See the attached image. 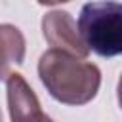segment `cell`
<instances>
[{
	"mask_svg": "<svg viewBox=\"0 0 122 122\" xmlns=\"http://www.w3.org/2000/svg\"><path fill=\"white\" fill-rule=\"evenodd\" d=\"M38 76L55 101L72 107L90 103L101 86V71L97 65L55 48L40 55Z\"/></svg>",
	"mask_w": 122,
	"mask_h": 122,
	"instance_id": "obj_1",
	"label": "cell"
},
{
	"mask_svg": "<svg viewBox=\"0 0 122 122\" xmlns=\"http://www.w3.org/2000/svg\"><path fill=\"white\" fill-rule=\"evenodd\" d=\"M78 29L93 53L101 57L122 55V2L97 0L84 4Z\"/></svg>",
	"mask_w": 122,
	"mask_h": 122,
	"instance_id": "obj_2",
	"label": "cell"
},
{
	"mask_svg": "<svg viewBox=\"0 0 122 122\" xmlns=\"http://www.w3.org/2000/svg\"><path fill=\"white\" fill-rule=\"evenodd\" d=\"M42 34L46 42L55 50H63L84 59L90 53V48L84 42L80 29L76 27V21L71 17L69 11L53 10L46 13L42 17Z\"/></svg>",
	"mask_w": 122,
	"mask_h": 122,
	"instance_id": "obj_3",
	"label": "cell"
},
{
	"mask_svg": "<svg viewBox=\"0 0 122 122\" xmlns=\"http://www.w3.org/2000/svg\"><path fill=\"white\" fill-rule=\"evenodd\" d=\"M4 82H6L10 118L13 122H29V120L48 122V116L40 109V101H38L36 93L27 84V80L23 78V74H19V72H8L4 76Z\"/></svg>",
	"mask_w": 122,
	"mask_h": 122,
	"instance_id": "obj_4",
	"label": "cell"
},
{
	"mask_svg": "<svg viewBox=\"0 0 122 122\" xmlns=\"http://www.w3.org/2000/svg\"><path fill=\"white\" fill-rule=\"evenodd\" d=\"M0 36H2V55H4V67L2 74H8V69L11 63H23L25 57V38L21 30L13 25L4 23L0 27Z\"/></svg>",
	"mask_w": 122,
	"mask_h": 122,
	"instance_id": "obj_5",
	"label": "cell"
},
{
	"mask_svg": "<svg viewBox=\"0 0 122 122\" xmlns=\"http://www.w3.org/2000/svg\"><path fill=\"white\" fill-rule=\"evenodd\" d=\"M65 2H71V0H38V4L42 6H55V4H65Z\"/></svg>",
	"mask_w": 122,
	"mask_h": 122,
	"instance_id": "obj_6",
	"label": "cell"
},
{
	"mask_svg": "<svg viewBox=\"0 0 122 122\" xmlns=\"http://www.w3.org/2000/svg\"><path fill=\"white\" fill-rule=\"evenodd\" d=\"M116 95H118V105L122 109V74H120V80H118V88H116Z\"/></svg>",
	"mask_w": 122,
	"mask_h": 122,
	"instance_id": "obj_7",
	"label": "cell"
}]
</instances>
